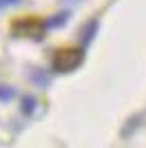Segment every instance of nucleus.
I'll list each match as a JSON object with an SVG mask.
<instances>
[{"mask_svg":"<svg viewBox=\"0 0 146 148\" xmlns=\"http://www.w3.org/2000/svg\"><path fill=\"white\" fill-rule=\"evenodd\" d=\"M84 60L82 49H60L53 56V69L58 73H71L80 66V62Z\"/></svg>","mask_w":146,"mask_h":148,"instance_id":"1","label":"nucleus"},{"mask_svg":"<svg viewBox=\"0 0 146 148\" xmlns=\"http://www.w3.org/2000/svg\"><path fill=\"white\" fill-rule=\"evenodd\" d=\"M11 31H13V36H18V38H33V40H38L44 33V22L38 18H22L11 25Z\"/></svg>","mask_w":146,"mask_h":148,"instance_id":"2","label":"nucleus"},{"mask_svg":"<svg viewBox=\"0 0 146 148\" xmlns=\"http://www.w3.org/2000/svg\"><path fill=\"white\" fill-rule=\"evenodd\" d=\"M95 33H97V20H91L89 25L82 29V33H80V40H82V47H86V44L91 42L93 38H95Z\"/></svg>","mask_w":146,"mask_h":148,"instance_id":"3","label":"nucleus"},{"mask_svg":"<svg viewBox=\"0 0 146 148\" xmlns=\"http://www.w3.org/2000/svg\"><path fill=\"white\" fill-rule=\"evenodd\" d=\"M67 20H69V13L67 11H60V13H55L53 18H49L47 22H44V29H55V27L64 25Z\"/></svg>","mask_w":146,"mask_h":148,"instance_id":"4","label":"nucleus"},{"mask_svg":"<svg viewBox=\"0 0 146 148\" xmlns=\"http://www.w3.org/2000/svg\"><path fill=\"white\" fill-rule=\"evenodd\" d=\"M31 80L36 82V86H40V88H44L49 84V77H47V73H44V71H40V69H33V71H31Z\"/></svg>","mask_w":146,"mask_h":148,"instance_id":"5","label":"nucleus"},{"mask_svg":"<svg viewBox=\"0 0 146 148\" xmlns=\"http://www.w3.org/2000/svg\"><path fill=\"white\" fill-rule=\"evenodd\" d=\"M33 108H36V99H33V97H24L22 99V113H24V115H31Z\"/></svg>","mask_w":146,"mask_h":148,"instance_id":"6","label":"nucleus"},{"mask_svg":"<svg viewBox=\"0 0 146 148\" xmlns=\"http://www.w3.org/2000/svg\"><path fill=\"white\" fill-rule=\"evenodd\" d=\"M13 95H16V91H13L11 86H0V99H2V102H7V99H11Z\"/></svg>","mask_w":146,"mask_h":148,"instance_id":"7","label":"nucleus"},{"mask_svg":"<svg viewBox=\"0 0 146 148\" xmlns=\"http://www.w3.org/2000/svg\"><path fill=\"white\" fill-rule=\"evenodd\" d=\"M20 0H0V9H5V7H11V5H18Z\"/></svg>","mask_w":146,"mask_h":148,"instance_id":"8","label":"nucleus"},{"mask_svg":"<svg viewBox=\"0 0 146 148\" xmlns=\"http://www.w3.org/2000/svg\"><path fill=\"white\" fill-rule=\"evenodd\" d=\"M62 2H69V5H75V2H80V0H62Z\"/></svg>","mask_w":146,"mask_h":148,"instance_id":"9","label":"nucleus"}]
</instances>
